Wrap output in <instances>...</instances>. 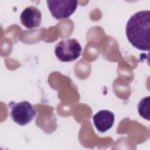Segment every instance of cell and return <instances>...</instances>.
I'll return each mask as SVG.
<instances>
[{
    "label": "cell",
    "mask_w": 150,
    "mask_h": 150,
    "mask_svg": "<svg viewBox=\"0 0 150 150\" xmlns=\"http://www.w3.org/2000/svg\"><path fill=\"white\" fill-rule=\"evenodd\" d=\"M128 41L137 49L149 51L150 49V11H141L134 14L126 26Z\"/></svg>",
    "instance_id": "6da1fadb"
},
{
    "label": "cell",
    "mask_w": 150,
    "mask_h": 150,
    "mask_svg": "<svg viewBox=\"0 0 150 150\" xmlns=\"http://www.w3.org/2000/svg\"><path fill=\"white\" fill-rule=\"evenodd\" d=\"M8 107L11 109L10 116L12 120L22 126L29 124L36 115L34 107L27 101L19 103L11 101Z\"/></svg>",
    "instance_id": "7a4b0ae2"
},
{
    "label": "cell",
    "mask_w": 150,
    "mask_h": 150,
    "mask_svg": "<svg viewBox=\"0 0 150 150\" xmlns=\"http://www.w3.org/2000/svg\"><path fill=\"white\" fill-rule=\"evenodd\" d=\"M81 46L76 39H67L60 41L55 46L54 53L63 62L76 60L81 53Z\"/></svg>",
    "instance_id": "3957f363"
},
{
    "label": "cell",
    "mask_w": 150,
    "mask_h": 150,
    "mask_svg": "<svg viewBox=\"0 0 150 150\" xmlns=\"http://www.w3.org/2000/svg\"><path fill=\"white\" fill-rule=\"evenodd\" d=\"M46 2L52 16L59 20L70 16L78 5L77 1H47Z\"/></svg>",
    "instance_id": "277c9868"
},
{
    "label": "cell",
    "mask_w": 150,
    "mask_h": 150,
    "mask_svg": "<svg viewBox=\"0 0 150 150\" xmlns=\"http://www.w3.org/2000/svg\"><path fill=\"white\" fill-rule=\"evenodd\" d=\"M93 120L97 131L104 133L109 130L114 125L115 116L112 112L107 110H103L93 115Z\"/></svg>",
    "instance_id": "5b68a950"
},
{
    "label": "cell",
    "mask_w": 150,
    "mask_h": 150,
    "mask_svg": "<svg viewBox=\"0 0 150 150\" xmlns=\"http://www.w3.org/2000/svg\"><path fill=\"white\" fill-rule=\"evenodd\" d=\"M20 19L22 24L28 29L38 27L42 21V13L36 7L29 6L21 13Z\"/></svg>",
    "instance_id": "8992f818"
},
{
    "label": "cell",
    "mask_w": 150,
    "mask_h": 150,
    "mask_svg": "<svg viewBox=\"0 0 150 150\" xmlns=\"http://www.w3.org/2000/svg\"><path fill=\"white\" fill-rule=\"evenodd\" d=\"M149 96L143 98L138 104L139 115L148 121L149 120Z\"/></svg>",
    "instance_id": "52a82bcc"
}]
</instances>
